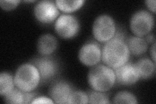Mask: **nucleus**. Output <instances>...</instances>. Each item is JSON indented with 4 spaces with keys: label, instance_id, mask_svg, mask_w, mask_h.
Segmentation results:
<instances>
[{
    "label": "nucleus",
    "instance_id": "f8f14e48",
    "mask_svg": "<svg viewBox=\"0 0 156 104\" xmlns=\"http://www.w3.org/2000/svg\"><path fill=\"white\" fill-rule=\"evenodd\" d=\"M58 46L57 38L51 34H44L38 38L37 49L41 55L49 56L54 52Z\"/></svg>",
    "mask_w": 156,
    "mask_h": 104
},
{
    "label": "nucleus",
    "instance_id": "39448f33",
    "mask_svg": "<svg viewBox=\"0 0 156 104\" xmlns=\"http://www.w3.org/2000/svg\"><path fill=\"white\" fill-rule=\"evenodd\" d=\"M130 29L135 36L143 37L150 33L154 26V18L145 10L135 12L130 19Z\"/></svg>",
    "mask_w": 156,
    "mask_h": 104
},
{
    "label": "nucleus",
    "instance_id": "f257e3e1",
    "mask_svg": "<svg viewBox=\"0 0 156 104\" xmlns=\"http://www.w3.org/2000/svg\"><path fill=\"white\" fill-rule=\"evenodd\" d=\"M130 53L122 33H116L113 38L105 43L101 59L105 65L115 69L128 63Z\"/></svg>",
    "mask_w": 156,
    "mask_h": 104
},
{
    "label": "nucleus",
    "instance_id": "aec40b11",
    "mask_svg": "<svg viewBox=\"0 0 156 104\" xmlns=\"http://www.w3.org/2000/svg\"><path fill=\"white\" fill-rule=\"evenodd\" d=\"M89 97L88 95L81 91H73L68 99V103H88Z\"/></svg>",
    "mask_w": 156,
    "mask_h": 104
},
{
    "label": "nucleus",
    "instance_id": "6ab92c4d",
    "mask_svg": "<svg viewBox=\"0 0 156 104\" xmlns=\"http://www.w3.org/2000/svg\"><path fill=\"white\" fill-rule=\"evenodd\" d=\"M87 95L89 97V103L107 104L110 103L108 97L102 92L93 90L89 91Z\"/></svg>",
    "mask_w": 156,
    "mask_h": 104
},
{
    "label": "nucleus",
    "instance_id": "6e6552de",
    "mask_svg": "<svg viewBox=\"0 0 156 104\" xmlns=\"http://www.w3.org/2000/svg\"><path fill=\"white\" fill-rule=\"evenodd\" d=\"M34 14L42 23H51L57 18L59 11L55 2L52 1L38 2L34 7Z\"/></svg>",
    "mask_w": 156,
    "mask_h": 104
},
{
    "label": "nucleus",
    "instance_id": "9b49d317",
    "mask_svg": "<svg viewBox=\"0 0 156 104\" xmlns=\"http://www.w3.org/2000/svg\"><path fill=\"white\" fill-rule=\"evenodd\" d=\"M73 90L69 83L65 81H57L50 88V95L55 103H68Z\"/></svg>",
    "mask_w": 156,
    "mask_h": 104
},
{
    "label": "nucleus",
    "instance_id": "bb28decb",
    "mask_svg": "<svg viewBox=\"0 0 156 104\" xmlns=\"http://www.w3.org/2000/svg\"><path fill=\"white\" fill-rule=\"evenodd\" d=\"M35 1H25L26 3H32V2H35Z\"/></svg>",
    "mask_w": 156,
    "mask_h": 104
},
{
    "label": "nucleus",
    "instance_id": "a878e982",
    "mask_svg": "<svg viewBox=\"0 0 156 104\" xmlns=\"http://www.w3.org/2000/svg\"><path fill=\"white\" fill-rule=\"evenodd\" d=\"M150 56L152 59V61L155 64V42L153 43V45L151 47Z\"/></svg>",
    "mask_w": 156,
    "mask_h": 104
},
{
    "label": "nucleus",
    "instance_id": "dca6fc26",
    "mask_svg": "<svg viewBox=\"0 0 156 104\" xmlns=\"http://www.w3.org/2000/svg\"><path fill=\"white\" fill-rule=\"evenodd\" d=\"M14 77L8 72H3L0 74V95L5 96L14 89Z\"/></svg>",
    "mask_w": 156,
    "mask_h": 104
},
{
    "label": "nucleus",
    "instance_id": "f3484780",
    "mask_svg": "<svg viewBox=\"0 0 156 104\" xmlns=\"http://www.w3.org/2000/svg\"><path fill=\"white\" fill-rule=\"evenodd\" d=\"M113 103H137L138 101L136 98L128 91H120L113 98Z\"/></svg>",
    "mask_w": 156,
    "mask_h": 104
},
{
    "label": "nucleus",
    "instance_id": "412c9836",
    "mask_svg": "<svg viewBox=\"0 0 156 104\" xmlns=\"http://www.w3.org/2000/svg\"><path fill=\"white\" fill-rule=\"evenodd\" d=\"M20 2L18 0H2L0 1V6L5 11H9L17 7Z\"/></svg>",
    "mask_w": 156,
    "mask_h": 104
},
{
    "label": "nucleus",
    "instance_id": "393cba45",
    "mask_svg": "<svg viewBox=\"0 0 156 104\" xmlns=\"http://www.w3.org/2000/svg\"><path fill=\"white\" fill-rule=\"evenodd\" d=\"M144 38L148 44H152L155 42V37L153 33H149L148 34L146 35V38Z\"/></svg>",
    "mask_w": 156,
    "mask_h": 104
},
{
    "label": "nucleus",
    "instance_id": "423d86ee",
    "mask_svg": "<svg viewBox=\"0 0 156 104\" xmlns=\"http://www.w3.org/2000/svg\"><path fill=\"white\" fill-rule=\"evenodd\" d=\"M80 27L77 18L71 14H62L55 23V31L62 38L68 39L75 37Z\"/></svg>",
    "mask_w": 156,
    "mask_h": 104
},
{
    "label": "nucleus",
    "instance_id": "4be33fe9",
    "mask_svg": "<svg viewBox=\"0 0 156 104\" xmlns=\"http://www.w3.org/2000/svg\"><path fill=\"white\" fill-rule=\"evenodd\" d=\"M31 103H54V102L51 100V98L41 96L35 98L32 101Z\"/></svg>",
    "mask_w": 156,
    "mask_h": 104
},
{
    "label": "nucleus",
    "instance_id": "9d476101",
    "mask_svg": "<svg viewBox=\"0 0 156 104\" xmlns=\"http://www.w3.org/2000/svg\"><path fill=\"white\" fill-rule=\"evenodd\" d=\"M116 81L120 85L130 86L139 80V75L134 64L126 63L119 68L114 69Z\"/></svg>",
    "mask_w": 156,
    "mask_h": 104
},
{
    "label": "nucleus",
    "instance_id": "7ed1b4c3",
    "mask_svg": "<svg viewBox=\"0 0 156 104\" xmlns=\"http://www.w3.org/2000/svg\"><path fill=\"white\" fill-rule=\"evenodd\" d=\"M14 84L23 92L35 91L41 82V76L37 68L31 63L20 66L14 77Z\"/></svg>",
    "mask_w": 156,
    "mask_h": 104
},
{
    "label": "nucleus",
    "instance_id": "20e7f679",
    "mask_svg": "<svg viewBox=\"0 0 156 104\" xmlns=\"http://www.w3.org/2000/svg\"><path fill=\"white\" fill-rule=\"evenodd\" d=\"M92 34L97 41L105 43L113 38L116 27L113 18L108 14L98 16L92 25Z\"/></svg>",
    "mask_w": 156,
    "mask_h": 104
},
{
    "label": "nucleus",
    "instance_id": "ddd939ff",
    "mask_svg": "<svg viewBox=\"0 0 156 104\" xmlns=\"http://www.w3.org/2000/svg\"><path fill=\"white\" fill-rule=\"evenodd\" d=\"M129 53L134 56H139L146 53L148 48V44L143 37L130 36L126 42Z\"/></svg>",
    "mask_w": 156,
    "mask_h": 104
},
{
    "label": "nucleus",
    "instance_id": "f03ea898",
    "mask_svg": "<svg viewBox=\"0 0 156 104\" xmlns=\"http://www.w3.org/2000/svg\"><path fill=\"white\" fill-rule=\"evenodd\" d=\"M88 82L94 91L105 92L109 91L116 82L114 69L105 64L93 66L88 74Z\"/></svg>",
    "mask_w": 156,
    "mask_h": 104
},
{
    "label": "nucleus",
    "instance_id": "a211bd4d",
    "mask_svg": "<svg viewBox=\"0 0 156 104\" xmlns=\"http://www.w3.org/2000/svg\"><path fill=\"white\" fill-rule=\"evenodd\" d=\"M7 103H24V92L19 88H14L5 96Z\"/></svg>",
    "mask_w": 156,
    "mask_h": 104
},
{
    "label": "nucleus",
    "instance_id": "5701e85b",
    "mask_svg": "<svg viewBox=\"0 0 156 104\" xmlns=\"http://www.w3.org/2000/svg\"><path fill=\"white\" fill-rule=\"evenodd\" d=\"M37 94L32 92H24V103H31L35 98Z\"/></svg>",
    "mask_w": 156,
    "mask_h": 104
},
{
    "label": "nucleus",
    "instance_id": "4468645a",
    "mask_svg": "<svg viewBox=\"0 0 156 104\" xmlns=\"http://www.w3.org/2000/svg\"><path fill=\"white\" fill-rule=\"evenodd\" d=\"M135 65L140 78L144 80L152 77L155 72V64L147 57L139 59Z\"/></svg>",
    "mask_w": 156,
    "mask_h": 104
},
{
    "label": "nucleus",
    "instance_id": "2eb2a0df",
    "mask_svg": "<svg viewBox=\"0 0 156 104\" xmlns=\"http://www.w3.org/2000/svg\"><path fill=\"white\" fill-rule=\"evenodd\" d=\"M58 10L66 13H73L80 9L85 1L77 0V1H69V0H57L55 2Z\"/></svg>",
    "mask_w": 156,
    "mask_h": 104
},
{
    "label": "nucleus",
    "instance_id": "0eeeda50",
    "mask_svg": "<svg viewBox=\"0 0 156 104\" xmlns=\"http://www.w3.org/2000/svg\"><path fill=\"white\" fill-rule=\"evenodd\" d=\"M40 74L41 81L46 83L54 78L58 71L57 61L51 57L44 56L34 59L32 63Z\"/></svg>",
    "mask_w": 156,
    "mask_h": 104
},
{
    "label": "nucleus",
    "instance_id": "1a4fd4ad",
    "mask_svg": "<svg viewBox=\"0 0 156 104\" xmlns=\"http://www.w3.org/2000/svg\"><path fill=\"white\" fill-rule=\"evenodd\" d=\"M78 57L84 65L95 66L101 59V49L96 42H87L80 49Z\"/></svg>",
    "mask_w": 156,
    "mask_h": 104
},
{
    "label": "nucleus",
    "instance_id": "b1692460",
    "mask_svg": "<svg viewBox=\"0 0 156 104\" xmlns=\"http://www.w3.org/2000/svg\"><path fill=\"white\" fill-rule=\"evenodd\" d=\"M145 3L150 11L154 13H155V0H148V1L145 2Z\"/></svg>",
    "mask_w": 156,
    "mask_h": 104
}]
</instances>
